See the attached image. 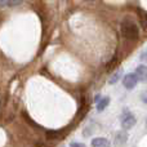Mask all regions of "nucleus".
Listing matches in <instances>:
<instances>
[{"label": "nucleus", "mask_w": 147, "mask_h": 147, "mask_svg": "<svg viewBox=\"0 0 147 147\" xmlns=\"http://www.w3.org/2000/svg\"><path fill=\"white\" fill-rule=\"evenodd\" d=\"M109 103H110V98H109V97L101 98V99H99V102H97V111H98V112L103 111V110L109 106Z\"/></svg>", "instance_id": "nucleus-6"}, {"label": "nucleus", "mask_w": 147, "mask_h": 147, "mask_svg": "<svg viewBox=\"0 0 147 147\" xmlns=\"http://www.w3.org/2000/svg\"><path fill=\"white\" fill-rule=\"evenodd\" d=\"M121 34L125 39H128V40L136 41V40H138V38H140V30H138L137 25H136L134 22H132V21H129V20L123 21Z\"/></svg>", "instance_id": "nucleus-1"}, {"label": "nucleus", "mask_w": 147, "mask_h": 147, "mask_svg": "<svg viewBox=\"0 0 147 147\" xmlns=\"http://www.w3.org/2000/svg\"><path fill=\"white\" fill-rule=\"evenodd\" d=\"M115 142H116V145L119 146V145H124L125 142H127V140H128V136H127V133L125 132H119L116 134V138H115Z\"/></svg>", "instance_id": "nucleus-7"}, {"label": "nucleus", "mask_w": 147, "mask_h": 147, "mask_svg": "<svg viewBox=\"0 0 147 147\" xmlns=\"http://www.w3.org/2000/svg\"><path fill=\"white\" fill-rule=\"evenodd\" d=\"M140 58H141V61H142V62H147V51L143 52V53L141 54Z\"/></svg>", "instance_id": "nucleus-12"}, {"label": "nucleus", "mask_w": 147, "mask_h": 147, "mask_svg": "<svg viewBox=\"0 0 147 147\" xmlns=\"http://www.w3.org/2000/svg\"><path fill=\"white\" fill-rule=\"evenodd\" d=\"M23 0H0V4L8 5V7H17V5L22 4Z\"/></svg>", "instance_id": "nucleus-10"}, {"label": "nucleus", "mask_w": 147, "mask_h": 147, "mask_svg": "<svg viewBox=\"0 0 147 147\" xmlns=\"http://www.w3.org/2000/svg\"><path fill=\"white\" fill-rule=\"evenodd\" d=\"M58 136H59V132H57V130H48V132H47V138L51 141L56 140Z\"/></svg>", "instance_id": "nucleus-11"}, {"label": "nucleus", "mask_w": 147, "mask_h": 147, "mask_svg": "<svg viewBox=\"0 0 147 147\" xmlns=\"http://www.w3.org/2000/svg\"><path fill=\"white\" fill-rule=\"evenodd\" d=\"M140 23L143 30L147 31V12H143V10L140 12Z\"/></svg>", "instance_id": "nucleus-9"}, {"label": "nucleus", "mask_w": 147, "mask_h": 147, "mask_svg": "<svg viewBox=\"0 0 147 147\" xmlns=\"http://www.w3.org/2000/svg\"><path fill=\"white\" fill-rule=\"evenodd\" d=\"M141 98H142V101L145 102V103H147V90H146L145 93L142 94V97H141Z\"/></svg>", "instance_id": "nucleus-14"}, {"label": "nucleus", "mask_w": 147, "mask_h": 147, "mask_svg": "<svg viewBox=\"0 0 147 147\" xmlns=\"http://www.w3.org/2000/svg\"><path fill=\"white\" fill-rule=\"evenodd\" d=\"M146 124H147V120H146Z\"/></svg>", "instance_id": "nucleus-16"}, {"label": "nucleus", "mask_w": 147, "mask_h": 147, "mask_svg": "<svg viewBox=\"0 0 147 147\" xmlns=\"http://www.w3.org/2000/svg\"><path fill=\"white\" fill-rule=\"evenodd\" d=\"M70 147H85V145H83V143H79V142H72Z\"/></svg>", "instance_id": "nucleus-13"}, {"label": "nucleus", "mask_w": 147, "mask_h": 147, "mask_svg": "<svg viewBox=\"0 0 147 147\" xmlns=\"http://www.w3.org/2000/svg\"><path fill=\"white\" fill-rule=\"evenodd\" d=\"M121 75H123V70L121 69H119L114 74V75L110 78V80H109V84H111V85H114V84H116L117 81L120 80V78H121Z\"/></svg>", "instance_id": "nucleus-8"}, {"label": "nucleus", "mask_w": 147, "mask_h": 147, "mask_svg": "<svg viewBox=\"0 0 147 147\" xmlns=\"http://www.w3.org/2000/svg\"><path fill=\"white\" fill-rule=\"evenodd\" d=\"M34 147H44L43 145H41V143H36V145L35 146H34Z\"/></svg>", "instance_id": "nucleus-15"}, {"label": "nucleus", "mask_w": 147, "mask_h": 147, "mask_svg": "<svg viewBox=\"0 0 147 147\" xmlns=\"http://www.w3.org/2000/svg\"><path fill=\"white\" fill-rule=\"evenodd\" d=\"M134 74L140 81H142V83L143 81H147V66L146 65H140Z\"/></svg>", "instance_id": "nucleus-4"}, {"label": "nucleus", "mask_w": 147, "mask_h": 147, "mask_svg": "<svg viewBox=\"0 0 147 147\" xmlns=\"http://www.w3.org/2000/svg\"><path fill=\"white\" fill-rule=\"evenodd\" d=\"M120 121H121V127L124 128V129H130V128H133L136 125L137 119H136V116L132 114V112L124 111L121 115V117H120Z\"/></svg>", "instance_id": "nucleus-2"}, {"label": "nucleus", "mask_w": 147, "mask_h": 147, "mask_svg": "<svg viewBox=\"0 0 147 147\" xmlns=\"http://www.w3.org/2000/svg\"><path fill=\"white\" fill-rule=\"evenodd\" d=\"M138 83V79L137 76H136V74H127V75L124 76V79H123V84H124V86L127 89H134L136 85H137Z\"/></svg>", "instance_id": "nucleus-3"}, {"label": "nucleus", "mask_w": 147, "mask_h": 147, "mask_svg": "<svg viewBox=\"0 0 147 147\" xmlns=\"http://www.w3.org/2000/svg\"><path fill=\"white\" fill-rule=\"evenodd\" d=\"M92 147H110V141L103 137L94 138L92 140Z\"/></svg>", "instance_id": "nucleus-5"}]
</instances>
